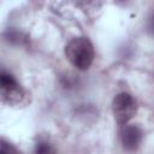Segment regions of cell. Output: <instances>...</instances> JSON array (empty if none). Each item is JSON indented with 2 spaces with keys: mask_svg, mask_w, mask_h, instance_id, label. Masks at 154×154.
<instances>
[{
  "mask_svg": "<svg viewBox=\"0 0 154 154\" xmlns=\"http://www.w3.org/2000/svg\"><path fill=\"white\" fill-rule=\"evenodd\" d=\"M65 55L78 70H87L94 60V46L87 37H75L65 47Z\"/></svg>",
  "mask_w": 154,
  "mask_h": 154,
  "instance_id": "6da1fadb",
  "label": "cell"
},
{
  "mask_svg": "<svg viewBox=\"0 0 154 154\" xmlns=\"http://www.w3.org/2000/svg\"><path fill=\"white\" fill-rule=\"evenodd\" d=\"M112 109L118 124H126L136 113L137 103L128 93L118 94L112 102Z\"/></svg>",
  "mask_w": 154,
  "mask_h": 154,
  "instance_id": "7a4b0ae2",
  "label": "cell"
},
{
  "mask_svg": "<svg viewBox=\"0 0 154 154\" xmlns=\"http://www.w3.org/2000/svg\"><path fill=\"white\" fill-rule=\"evenodd\" d=\"M0 88L2 101L8 105H18L23 101L25 94L14 77L10 73L2 72L0 76Z\"/></svg>",
  "mask_w": 154,
  "mask_h": 154,
  "instance_id": "3957f363",
  "label": "cell"
},
{
  "mask_svg": "<svg viewBox=\"0 0 154 154\" xmlns=\"http://www.w3.org/2000/svg\"><path fill=\"white\" fill-rule=\"evenodd\" d=\"M122 143L126 150H135L138 148L143 134L137 125H125L122 130Z\"/></svg>",
  "mask_w": 154,
  "mask_h": 154,
  "instance_id": "277c9868",
  "label": "cell"
},
{
  "mask_svg": "<svg viewBox=\"0 0 154 154\" xmlns=\"http://www.w3.org/2000/svg\"><path fill=\"white\" fill-rule=\"evenodd\" d=\"M35 154H54L53 147L47 142H40L36 144Z\"/></svg>",
  "mask_w": 154,
  "mask_h": 154,
  "instance_id": "5b68a950",
  "label": "cell"
},
{
  "mask_svg": "<svg viewBox=\"0 0 154 154\" xmlns=\"http://www.w3.org/2000/svg\"><path fill=\"white\" fill-rule=\"evenodd\" d=\"M0 154H18V150L16 149V147H13L10 142H7L6 140H1V149H0Z\"/></svg>",
  "mask_w": 154,
  "mask_h": 154,
  "instance_id": "8992f818",
  "label": "cell"
},
{
  "mask_svg": "<svg viewBox=\"0 0 154 154\" xmlns=\"http://www.w3.org/2000/svg\"><path fill=\"white\" fill-rule=\"evenodd\" d=\"M149 30H150V32L152 34H154V14L150 17V19H149Z\"/></svg>",
  "mask_w": 154,
  "mask_h": 154,
  "instance_id": "52a82bcc",
  "label": "cell"
}]
</instances>
